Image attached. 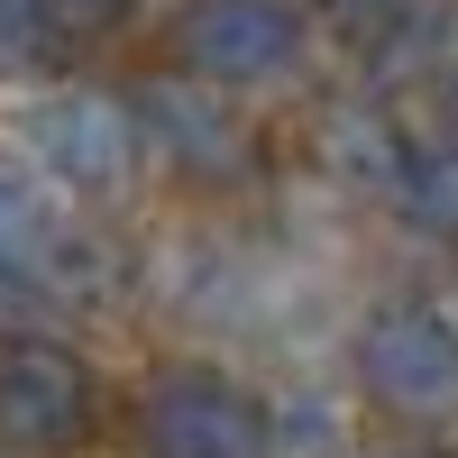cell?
Returning a JSON list of instances; mask_svg holds the SVG:
<instances>
[{
  "instance_id": "obj_7",
  "label": "cell",
  "mask_w": 458,
  "mask_h": 458,
  "mask_svg": "<svg viewBox=\"0 0 458 458\" xmlns=\"http://www.w3.org/2000/svg\"><path fill=\"white\" fill-rule=\"evenodd\" d=\"M64 257V220L47 211V193L0 157V284H47Z\"/></svg>"
},
{
  "instance_id": "obj_9",
  "label": "cell",
  "mask_w": 458,
  "mask_h": 458,
  "mask_svg": "<svg viewBox=\"0 0 458 458\" xmlns=\"http://www.w3.org/2000/svg\"><path fill=\"white\" fill-rule=\"evenodd\" d=\"M47 64H64L55 0H0V73H47Z\"/></svg>"
},
{
  "instance_id": "obj_8",
  "label": "cell",
  "mask_w": 458,
  "mask_h": 458,
  "mask_svg": "<svg viewBox=\"0 0 458 458\" xmlns=\"http://www.w3.org/2000/svg\"><path fill=\"white\" fill-rule=\"evenodd\" d=\"M394 193H403V220L431 229V239H458V147H403L394 165Z\"/></svg>"
},
{
  "instance_id": "obj_4",
  "label": "cell",
  "mask_w": 458,
  "mask_h": 458,
  "mask_svg": "<svg viewBox=\"0 0 458 458\" xmlns=\"http://www.w3.org/2000/svg\"><path fill=\"white\" fill-rule=\"evenodd\" d=\"M358 386L386 412H412V422L458 412V330L431 302H386L358 330Z\"/></svg>"
},
{
  "instance_id": "obj_3",
  "label": "cell",
  "mask_w": 458,
  "mask_h": 458,
  "mask_svg": "<svg viewBox=\"0 0 458 458\" xmlns=\"http://www.w3.org/2000/svg\"><path fill=\"white\" fill-rule=\"evenodd\" d=\"M302 10L293 0H183L174 10V64L202 73L220 92H257V83H284L302 64Z\"/></svg>"
},
{
  "instance_id": "obj_2",
  "label": "cell",
  "mask_w": 458,
  "mask_h": 458,
  "mask_svg": "<svg viewBox=\"0 0 458 458\" xmlns=\"http://www.w3.org/2000/svg\"><path fill=\"white\" fill-rule=\"evenodd\" d=\"M19 147H28V165L47 183H64V193H120L138 147H147V129H138V101L101 92V83H55L47 101H28Z\"/></svg>"
},
{
  "instance_id": "obj_6",
  "label": "cell",
  "mask_w": 458,
  "mask_h": 458,
  "mask_svg": "<svg viewBox=\"0 0 458 458\" xmlns=\"http://www.w3.org/2000/svg\"><path fill=\"white\" fill-rule=\"evenodd\" d=\"M138 129H147V147H165L174 174H193V183L248 174V129L229 120L220 83H202V73H165V83H147L138 92Z\"/></svg>"
},
{
  "instance_id": "obj_13",
  "label": "cell",
  "mask_w": 458,
  "mask_h": 458,
  "mask_svg": "<svg viewBox=\"0 0 458 458\" xmlns=\"http://www.w3.org/2000/svg\"><path fill=\"white\" fill-rule=\"evenodd\" d=\"M386 458H449V449H386Z\"/></svg>"
},
{
  "instance_id": "obj_1",
  "label": "cell",
  "mask_w": 458,
  "mask_h": 458,
  "mask_svg": "<svg viewBox=\"0 0 458 458\" xmlns=\"http://www.w3.org/2000/svg\"><path fill=\"white\" fill-rule=\"evenodd\" d=\"M92 412H101V386H92V358L73 349V339H47V330L0 339V449L10 458L83 449Z\"/></svg>"
},
{
  "instance_id": "obj_12",
  "label": "cell",
  "mask_w": 458,
  "mask_h": 458,
  "mask_svg": "<svg viewBox=\"0 0 458 458\" xmlns=\"http://www.w3.org/2000/svg\"><path fill=\"white\" fill-rule=\"evenodd\" d=\"M440 83H449V101H458V28H449V47H440Z\"/></svg>"
},
{
  "instance_id": "obj_5",
  "label": "cell",
  "mask_w": 458,
  "mask_h": 458,
  "mask_svg": "<svg viewBox=\"0 0 458 458\" xmlns=\"http://www.w3.org/2000/svg\"><path fill=\"white\" fill-rule=\"evenodd\" d=\"M138 431H147V458H266V449H276L266 403H257L248 386H229L220 367H174V376H157Z\"/></svg>"
},
{
  "instance_id": "obj_10",
  "label": "cell",
  "mask_w": 458,
  "mask_h": 458,
  "mask_svg": "<svg viewBox=\"0 0 458 458\" xmlns=\"http://www.w3.org/2000/svg\"><path fill=\"white\" fill-rule=\"evenodd\" d=\"M129 10H138V0H55V28H64V55H83L92 37H110V28H120Z\"/></svg>"
},
{
  "instance_id": "obj_11",
  "label": "cell",
  "mask_w": 458,
  "mask_h": 458,
  "mask_svg": "<svg viewBox=\"0 0 458 458\" xmlns=\"http://www.w3.org/2000/svg\"><path fill=\"white\" fill-rule=\"evenodd\" d=\"M321 10H330V28H339V37L376 47L386 28H403V10H412V0H321Z\"/></svg>"
}]
</instances>
